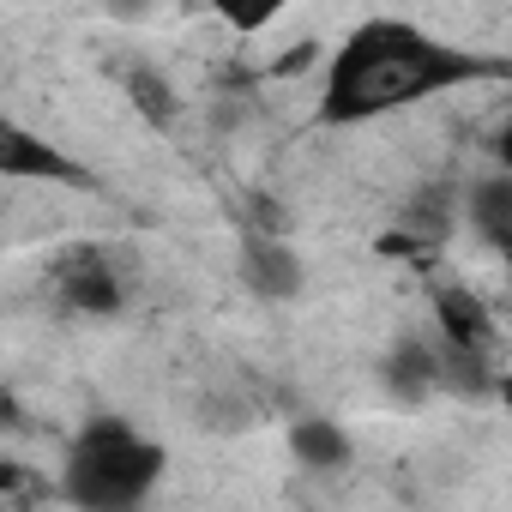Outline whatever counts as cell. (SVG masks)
Listing matches in <instances>:
<instances>
[{"label":"cell","instance_id":"6da1fadb","mask_svg":"<svg viewBox=\"0 0 512 512\" xmlns=\"http://www.w3.org/2000/svg\"><path fill=\"white\" fill-rule=\"evenodd\" d=\"M470 79H512V61L434 43L428 31H416L404 19H368L332 61L320 121L350 127V121H368L380 109H404L416 97H440V91L470 85Z\"/></svg>","mask_w":512,"mask_h":512},{"label":"cell","instance_id":"7a4b0ae2","mask_svg":"<svg viewBox=\"0 0 512 512\" xmlns=\"http://www.w3.org/2000/svg\"><path fill=\"white\" fill-rule=\"evenodd\" d=\"M163 464L169 458L157 440H139L121 416H91L73 440L61 488L79 512H133L157 488Z\"/></svg>","mask_w":512,"mask_h":512},{"label":"cell","instance_id":"3957f363","mask_svg":"<svg viewBox=\"0 0 512 512\" xmlns=\"http://www.w3.org/2000/svg\"><path fill=\"white\" fill-rule=\"evenodd\" d=\"M55 290H61V302L79 308V314H115V308H121V278L109 272V260H103L97 247H73V253H61Z\"/></svg>","mask_w":512,"mask_h":512},{"label":"cell","instance_id":"277c9868","mask_svg":"<svg viewBox=\"0 0 512 512\" xmlns=\"http://www.w3.org/2000/svg\"><path fill=\"white\" fill-rule=\"evenodd\" d=\"M0 175H7V181H67V187H85L91 181L73 157H61L49 139H37L25 127L0 133Z\"/></svg>","mask_w":512,"mask_h":512},{"label":"cell","instance_id":"5b68a950","mask_svg":"<svg viewBox=\"0 0 512 512\" xmlns=\"http://www.w3.org/2000/svg\"><path fill=\"white\" fill-rule=\"evenodd\" d=\"M241 272H247L253 290L272 296V302L302 290V260H296L284 241H272V235H247V241H241Z\"/></svg>","mask_w":512,"mask_h":512},{"label":"cell","instance_id":"8992f818","mask_svg":"<svg viewBox=\"0 0 512 512\" xmlns=\"http://www.w3.org/2000/svg\"><path fill=\"white\" fill-rule=\"evenodd\" d=\"M434 320H440V338L452 350H488V338H494L488 308L470 290H434Z\"/></svg>","mask_w":512,"mask_h":512},{"label":"cell","instance_id":"52a82bcc","mask_svg":"<svg viewBox=\"0 0 512 512\" xmlns=\"http://www.w3.org/2000/svg\"><path fill=\"white\" fill-rule=\"evenodd\" d=\"M290 452L308 464V470H344L350 464V434L326 416H302L290 428Z\"/></svg>","mask_w":512,"mask_h":512},{"label":"cell","instance_id":"ba28073f","mask_svg":"<svg viewBox=\"0 0 512 512\" xmlns=\"http://www.w3.org/2000/svg\"><path fill=\"white\" fill-rule=\"evenodd\" d=\"M434 380H440V350L422 344V338H398L392 356H386V386H398L404 398H416V392H428Z\"/></svg>","mask_w":512,"mask_h":512},{"label":"cell","instance_id":"9c48e42d","mask_svg":"<svg viewBox=\"0 0 512 512\" xmlns=\"http://www.w3.org/2000/svg\"><path fill=\"white\" fill-rule=\"evenodd\" d=\"M470 217H476L482 241H494L506 253L512 247V175H494V181L470 187Z\"/></svg>","mask_w":512,"mask_h":512},{"label":"cell","instance_id":"30bf717a","mask_svg":"<svg viewBox=\"0 0 512 512\" xmlns=\"http://www.w3.org/2000/svg\"><path fill=\"white\" fill-rule=\"evenodd\" d=\"M127 97H133V109H139L151 127H169V121L181 115V97L169 91V79H163L157 67H133V73H127Z\"/></svg>","mask_w":512,"mask_h":512},{"label":"cell","instance_id":"8fae6325","mask_svg":"<svg viewBox=\"0 0 512 512\" xmlns=\"http://www.w3.org/2000/svg\"><path fill=\"white\" fill-rule=\"evenodd\" d=\"M440 380L452 386V392H464V398H476V392H488V386H500L494 374H488V350H440Z\"/></svg>","mask_w":512,"mask_h":512},{"label":"cell","instance_id":"7c38bea8","mask_svg":"<svg viewBox=\"0 0 512 512\" xmlns=\"http://www.w3.org/2000/svg\"><path fill=\"white\" fill-rule=\"evenodd\" d=\"M314 61H320V43L308 37V43H296L290 55H278V61H272V79H296V73H308Z\"/></svg>","mask_w":512,"mask_h":512},{"label":"cell","instance_id":"4fadbf2b","mask_svg":"<svg viewBox=\"0 0 512 512\" xmlns=\"http://www.w3.org/2000/svg\"><path fill=\"white\" fill-rule=\"evenodd\" d=\"M494 151H500V169H506V175H512V121H506V127H500V139H494Z\"/></svg>","mask_w":512,"mask_h":512},{"label":"cell","instance_id":"5bb4252c","mask_svg":"<svg viewBox=\"0 0 512 512\" xmlns=\"http://www.w3.org/2000/svg\"><path fill=\"white\" fill-rule=\"evenodd\" d=\"M500 398H506V410H512V374H506V380H500Z\"/></svg>","mask_w":512,"mask_h":512},{"label":"cell","instance_id":"9a60e30c","mask_svg":"<svg viewBox=\"0 0 512 512\" xmlns=\"http://www.w3.org/2000/svg\"><path fill=\"white\" fill-rule=\"evenodd\" d=\"M506 272H512V247H506Z\"/></svg>","mask_w":512,"mask_h":512}]
</instances>
